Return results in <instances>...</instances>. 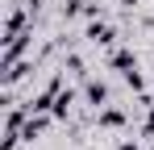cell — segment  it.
<instances>
[{
    "mask_svg": "<svg viewBox=\"0 0 154 150\" xmlns=\"http://www.w3.org/2000/svg\"><path fill=\"white\" fill-rule=\"evenodd\" d=\"M88 38H92V42H96V46H108V42H112V29H108V25H92V29H88Z\"/></svg>",
    "mask_w": 154,
    "mask_h": 150,
    "instance_id": "cell-1",
    "label": "cell"
}]
</instances>
